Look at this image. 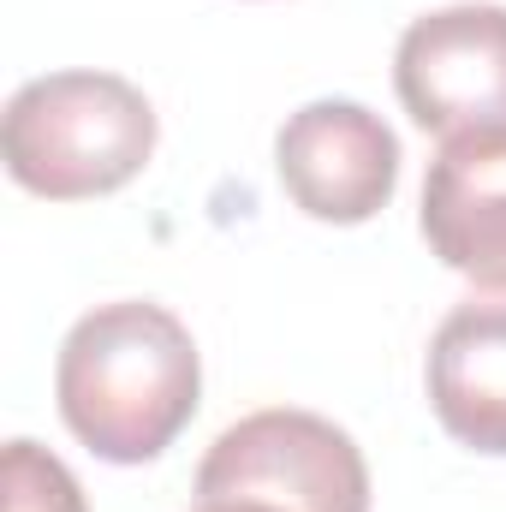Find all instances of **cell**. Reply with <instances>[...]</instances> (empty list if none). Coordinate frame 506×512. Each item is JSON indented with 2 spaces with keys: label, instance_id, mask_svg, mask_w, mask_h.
Masks as SVG:
<instances>
[{
  "label": "cell",
  "instance_id": "obj_5",
  "mask_svg": "<svg viewBox=\"0 0 506 512\" xmlns=\"http://www.w3.org/2000/svg\"><path fill=\"white\" fill-rule=\"evenodd\" d=\"M274 167L304 215L352 227L387 209L399 185V137L358 102H310L280 126Z\"/></svg>",
  "mask_w": 506,
  "mask_h": 512
},
{
  "label": "cell",
  "instance_id": "obj_9",
  "mask_svg": "<svg viewBox=\"0 0 506 512\" xmlns=\"http://www.w3.org/2000/svg\"><path fill=\"white\" fill-rule=\"evenodd\" d=\"M197 512H280V507H262V501H197Z\"/></svg>",
  "mask_w": 506,
  "mask_h": 512
},
{
  "label": "cell",
  "instance_id": "obj_4",
  "mask_svg": "<svg viewBox=\"0 0 506 512\" xmlns=\"http://www.w3.org/2000/svg\"><path fill=\"white\" fill-rule=\"evenodd\" d=\"M393 90L423 131H506V6L465 0L423 12L393 54Z\"/></svg>",
  "mask_w": 506,
  "mask_h": 512
},
{
  "label": "cell",
  "instance_id": "obj_3",
  "mask_svg": "<svg viewBox=\"0 0 506 512\" xmlns=\"http://www.w3.org/2000/svg\"><path fill=\"white\" fill-rule=\"evenodd\" d=\"M197 501L280 512H370V471L346 429L316 411H251L197 465Z\"/></svg>",
  "mask_w": 506,
  "mask_h": 512
},
{
  "label": "cell",
  "instance_id": "obj_2",
  "mask_svg": "<svg viewBox=\"0 0 506 512\" xmlns=\"http://www.w3.org/2000/svg\"><path fill=\"white\" fill-rule=\"evenodd\" d=\"M6 173L48 197L78 203L120 191L155 155V108L114 72H48L6 102Z\"/></svg>",
  "mask_w": 506,
  "mask_h": 512
},
{
  "label": "cell",
  "instance_id": "obj_7",
  "mask_svg": "<svg viewBox=\"0 0 506 512\" xmlns=\"http://www.w3.org/2000/svg\"><path fill=\"white\" fill-rule=\"evenodd\" d=\"M429 405L477 453H506V280L477 286L429 340Z\"/></svg>",
  "mask_w": 506,
  "mask_h": 512
},
{
  "label": "cell",
  "instance_id": "obj_8",
  "mask_svg": "<svg viewBox=\"0 0 506 512\" xmlns=\"http://www.w3.org/2000/svg\"><path fill=\"white\" fill-rule=\"evenodd\" d=\"M0 489H6V512H90L78 477L36 441H6Z\"/></svg>",
  "mask_w": 506,
  "mask_h": 512
},
{
  "label": "cell",
  "instance_id": "obj_1",
  "mask_svg": "<svg viewBox=\"0 0 506 512\" xmlns=\"http://www.w3.org/2000/svg\"><path fill=\"white\" fill-rule=\"evenodd\" d=\"M54 393L66 429L90 453L114 465H143L167 453L173 435L197 417L203 364L173 310L126 298L72 322Z\"/></svg>",
  "mask_w": 506,
  "mask_h": 512
},
{
  "label": "cell",
  "instance_id": "obj_6",
  "mask_svg": "<svg viewBox=\"0 0 506 512\" xmlns=\"http://www.w3.org/2000/svg\"><path fill=\"white\" fill-rule=\"evenodd\" d=\"M423 239L447 268L506 280V131L447 137L423 179Z\"/></svg>",
  "mask_w": 506,
  "mask_h": 512
}]
</instances>
